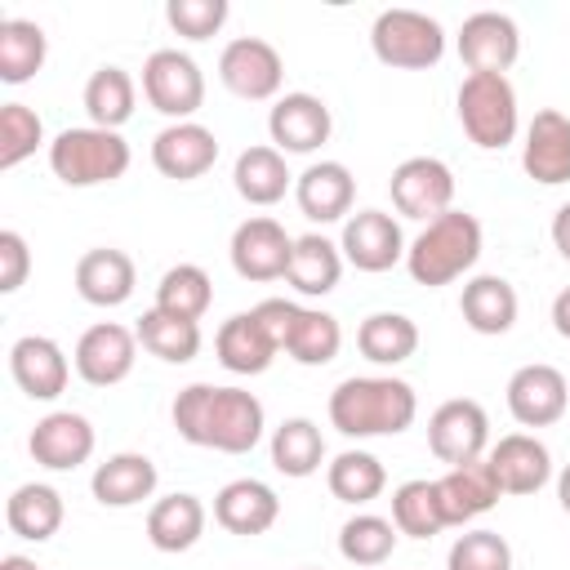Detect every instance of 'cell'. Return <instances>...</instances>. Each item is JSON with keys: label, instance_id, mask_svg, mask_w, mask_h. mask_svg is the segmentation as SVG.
Returning a JSON list of instances; mask_svg holds the SVG:
<instances>
[{"label": "cell", "instance_id": "obj_1", "mask_svg": "<svg viewBox=\"0 0 570 570\" xmlns=\"http://www.w3.org/2000/svg\"><path fill=\"white\" fill-rule=\"evenodd\" d=\"M169 419L187 445L218 450V454H249L267 428V410L254 392L218 387V383H187L174 396Z\"/></svg>", "mask_w": 570, "mask_h": 570}, {"label": "cell", "instance_id": "obj_2", "mask_svg": "<svg viewBox=\"0 0 570 570\" xmlns=\"http://www.w3.org/2000/svg\"><path fill=\"white\" fill-rule=\"evenodd\" d=\"M419 419V396L396 374H352L330 392V428L352 441L401 436Z\"/></svg>", "mask_w": 570, "mask_h": 570}, {"label": "cell", "instance_id": "obj_3", "mask_svg": "<svg viewBox=\"0 0 570 570\" xmlns=\"http://www.w3.org/2000/svg\"><path fill=\"white\" fill-rule=\"evenodd\" d=\"M481 249H485L481 218L468 214V209H445L441 218L423 223V232L410 240L405 272H410L414 285L441 289V285H454L459 276H468L476 267Z\"/></svg>", "mask_w": 570, "mask_h": 570}, {"label": "cell", "instance_id": "obj_4", "mask_svg": "<svg viewBox=\"0 0 570 570\" xmlns=\"http://www.w3.org/2000/svg\"><path fill=\"white\" fill-rule=\"evenodd\" d=\"M134 151L116 129L98 125H71L49 142V169L67 187H102L125 178Z\"/></svg>", "mask_w": 570, "mask_h": 570}, {"label": "cell", "instance_id": "obj_5", "mask_svg": "<svg viewBox=\"0 0 570 570\" xmlns=\"http://www.w3.org/2000/svg\"><path fill=\"white\" fill-rule=\"evenodd\" d=\"M454 111H459V125H463V134H468L472 147H481V151H503L508 142H517L521 111H517V89H512L508 76L468 71V76L459 80Z\"/></svg>", "mask_w": 570, "mask_h": 570}, {"label": "cell", "instance_id": "obj_6", "mask_svg": "<svg viewBox=\"0 0 570 570\" xmlns=\"http://www.w3.org/2000/svg\"><path fill=\"white\" fill-rule=\"evenodd\" d=\"M370 49L383 67L428 71L445 58V27L419 9H383L370 27Z\"/></svg>", "mask_w": 570, "mask_h": 570}, {"label": "cell", "instance_id": "obj_7", "mask_svg": "<svg viewBox=\"0 0 570 570\" xmlns=\"http://www.w3.org/2000/svg\"><path fill=\"white\" fill-rule=\"evenodd\" d=\"M142 98L169 125L196 120V111L205 107V76L196 58L183 49H151L142 62Z\"/></svg>", "mask_w": 570, "mask_h": 570}, {"label": "cell", "instance_id": "obj_8", "mask_svg": "<svg viewBox=\"0 0 570 570\" xmlns=\"http://www.w3.org/2000/svg\"><path fill=\"white\" fill-rule=\"evenodd\" d=\"M218 80L245 102H276L285 85V58L263 36H236L218 53Z\"/></svg>", "mask_w": 570, "mask_h": 570}, {"label": "cell", "instance_id": "obj_9", "mask_svg": "<svg viewBox=\"0 0 570 570\" xmlns=\"http://www.w3.org/2000/svg\"><path fill=\"white\" fill-rule=\"evenodd\" d=\"M428 450L445 468H463L485 459L490 450V414L472 396H450L428 414Z\"/></svg>", "mask_w": 570, "mask_h": 570}, {"label": "cell", "instance_id": "obj_10", "mask_svg": "<svg viewBox=\"0 0 570 570\" xmlns=\"http://www.w3.org/2000/svg\"><path fill=\"white\" fill-rule=\"evenodd\" d=\"M387 196L396 214L432 223L454 209V169L441 156H405L387 178Z\"/></svg>", "mask_w": 570, "mask_h": 570}, {"label": "cell", "instance_id": "obj_11", "mask_svg": "<svg viewBox=\"0 0 570 570\" xmlns=\"http://www.w3.org/2000/svg\"><path fill=\"white\" fill-rule=\"evenodd\" d=\"M289 254H294V236L267 218V214H254L245 223H236L232 232V245H227V258H232V272L240 281H281L289 272Z\"/></svg>", "mask_w": 570, "mask_h": 570}, {"label": "cell", "instance_id": "obj_12", "mask_svg": "<svg viewBox=\"0 0 570 570\" xmlns=\"http://www.w3.org/2000/svg\"><path fill=\"white\" fill-rule=\"evenodd\" d=\"M338 249H343V263H352L356 272H392L396 263H405V232L401 223L387 214V209H356L347 223H343V236H338Z\"/></svg>", "mask_w": 570, "mask_h": 570}, {"label": "cell", "instance_id": "obj_13", "mask_svg": "<svg viewBox=\"0 0 570 570\" xmlns=\"http://www.w3.org/2000/svg\"><path fill=\"white\" fill-rule=\"evenodd\" d=\"M138 361V334L125 330L120 321H98L76 338L71 365L89 387H116L134 374Z\"/></svg>", "mask_w": 570, "mask_h": 570}, {"label": "cell", "instance_id": "obj_14", "mask_svg": "<svg viewBox=\"0 0 570 570\" xmlns=\"http://www.w3.org/2000/svg\"><path fill=\"white\" fill-rule=\"evenodd\" d=\"M459 62L468 71H490V76H508V67L521 58V27L499 13V9H481L468 13L459 36H454Z\"/></svg>", "mask_w": 570, "mask_h": 570}, {"label": "cell", "instance_id": "obj_15", "mask_svg": "<svg viewBox=\"0 0 570 570\" xmlns=\"http://www.w3.org/2000/svg\"><path fill=\"white\" fill-rule=\"evenodd\" d=\"M267 134H272V147L276 151H285V156H312L316 147L330 142L334 116H330L325 98H316L307 89H294V94H281L272 102Z\"/></svg>", "mask_w": 570, "mask_h": 570}, {"label": "cell", "instance_id": "obj_16", "mask_svg": "<svg viewBox=\"0 0 570 570\" xmlns=\"http://www.w3.org/2000/svg\"><path fill=\"white\" fill-rule=\"evenodd\" d=\"M508 414L521 423V428H552L566 419V405H570V383L557 365L548 361H530L521 370H512L508 379Z\"/></svg>", "mask_w": 570, "mask_h": 570}, {"label": "cell", "instance_id": "obj_17", "mask_svg": "<svg viewBox=\"0 0 570 570\" xmlns=\"http://www.w3.org/2000/svg\"><path fill=\"white\" fill-rule=\"evenodd\" d=\"M94 423L80 414V410H49L45 419H36L31 436H27V450L40 468L49 472H71L80 463L94 459Z\"/></svg>", "mask_w": 570, "mask_h": 570}, {"label": "cell", "instance_id": "obj_18", "mask_svg": "<svg viewBox=\"0 0 570 570\" xmlns=\"http://www.w3.org/2000/svg\"><path fill=\"white\" fill-rule=\"evenodd\" d=\"M485 463L503 494H539L552 481V450L534 432H508L485 450Z\"/></svg>", "mask_w": 570, "mask_h": 570}, {"label": "cell", "instance_id": "obj_19", "mask_svg": "<svg viewBox=\"0 0 570 570\" xmlns=\"http://www.w3.org/2000/svg\"><path fill=\"white\" fill-rule=\"evenodd\" d=\"M71 370H76V365L67 361L62 343L49 338V334H22V338H13V347H9V374H13V383H18L31 401H58V396L67 392Z\"/></svg>", "mask_w": 570, "mask_h": 570}, {"label": "cell", "instance_id": "obj_20", "mask_svg": "<svg viewBox=\"0 0 570 570\" xmlns=\"http://www.w3.org/2000/svg\"><path fill=\"white\" fill-rule=\"evenodd\" d=\"M218 160V138L209 125L200 120H178V125H165L156 138H151V165L156 174L174 178V183H191V178H205Z\"/></svg>", "mask_w": 570, "mask_h": 570}, {"label": "cell", "instance_id": "obj_21", "mask_svg": "<svg viewBox=\"0 0 570 570\" xmlns=\"http://www.w3.org/2000/svg\"><path fill=\"white\" fill-rule=\"evenodd\" d=\"M521 169L539 187H561L570 183V116L557 107L534 111L521 138Z\"/></svg>", "mask_w": 570, "mask_h": 570}, {"label": "cell", "instance_id": "obj_22", "mask_svg": "<svg viewBox=\"0 0 570 570\" xmlns=\"http://www.w3.org/2000/svg\"><path fill=\"white\" fill-rule=\"evenodd\" d=\"M294 200L303 209V218L312 223H347L352 205H356V178L343 160H312L298 178H294Z\"/></svg>", "mask_w": 570, "mask_h": 570}, {"label": "cell", "instance_id": "obj_23", "mask_svg": "<svg viewBox=\"0 0 570 570\" xmlns=\"http://www.w3.org/2000/svg\"><path fill=\"white\" fill-rule=\"evenodd\" d=\"M214 521L227 530V534H240V539H254V534H267L276 521H281V499L267 481L258 476H236L227 481L218 494H214Z\"/></svg>", "mask_w": 570, "mask_h": 570}, {"label": "cell", "instance_id": "obj_24", "mask_svg": "<svg viewBox=\"0 0 570 570\" xmlns=\"http://www.w3.org/2000/svg\"><path fill=\"white\" fill-rule=\"evenodd\" d=\"M76 294L89 303V307H120L134 298V285H138V267L125 249L116 245H98V249H85L76 258Z\"/></svg>", "mask_w": 570, "mask_h": 570}, {"label": "cell", "instance_id": "obj_25", "mask_svg": "<svg viewBox=\"0 0 570 570\" xmlns=\"http://www.w3.org/2000/svg\"><path fill=\"white\" fill-rule=\"evenodd\" d=\"M432 485H436V503H441L445 530L485 517L503 499V490H499V481H494V472H490L485 459L463 463V468H445V476H436Z\"/></svg>", "mask_w": 570, "mask_h": 570}, {"label": "cell", "instance_id": "obj_26", "mask_svg": "<svg viewBox=\"0 0 570 570\" xmlns=\"http://www.w3.org/2000/svg\"><path fill=\"white\" fill-rule=\"evenodd\" d=\"M156 485H160V472L138 450H120V454L102 459L89 476V490L102 508H138L156 494Z\"/></svg>", "mask_w": 570, "mask_h": 570}, {"label": "cell", "instance_id": "obj_27", "mask_svg": "<svg viewBox=\"0 0 570 570\" xmlns=\"http://www.w3.org/2000/svg\"><path fill=\"white\" fill-rule=\"evenodd\" d=\"M517 312H521V298L512 289L508 276H494V272H481L472 281H463V294H459V316L472 334H508L517 325Z\"/></svg>", "mask_w": 570, "mask_h": 570}, {"label": "cell", "instance_id": "obj_28", "mask_svg": "<svg viewBox=\"0 0 570 570\" xmlns=\"http://www.w3.org/2000/svg\"><path fill=\"white\" fill-rule=\"evenodd\" d=\"M205 521H209L205 503L187 490H174V494H165L147 508V543L156 552H187V548L200 543Z\"/></svg>", "mask_w": 570, "mask_h": 570}, {"label": "cell", "instance_id": "obj_29", "mask_svg": "<svg viewBox=\"0 0 570 570\" xmlns=\"http://www.w3.org/2000/svg\"><path fill=\"white\" fill-rule=\"evenodd\" d=\"M232 187H236V196L245 205H258V209L285 200V191L294 187V174L285 165V151H276L272 142L245 147L236 156V165H232Z\"/></svg>", "mask_w": 570, "mask_h": 570}, {"label": "cell", "instance_id": "obj_30", "mask_svg": "<svg viewBox=\"0 0 570 570\" xmlns=\"http://www.w3.org/2000/svg\"><path fill=\"white\" fill-rule=\"evenodd\" d=\"M214 356L223 370L232 374H263L272 361H276V343L267 338V330L258 325L254 307L249 312H236L218 325L214 334Z\"/></svg>", "mask_w": 570, "mask_h": 570}, {"label": "cell", "instance_id": "obj_31", "mask_svg": "<svg viewBox=\"0 0 570 570\" xmlns=\"http://www.w3.org/2000/svg\"><path fill=\"white\" fill-rule=\"evenodd\" d=\"M343 276V249L338 240L321 236V232H307V236H294V254H289V289L303 294V298H325Z\"/></svg>", "mask_w": 570, "mask_h": 570}, {"label": "cell", "instance_id": "obj_32", "mask_svg": "<svg viewBox=\"0 0 570 570\" xmlns=\"http://www.w3.org/2000/svg\"><path fill=\"white\" fill-rule=\"evenodd\" d=\"M62 517H67L62 494H58L53 485H45V481H22V485L4 499V521H9V530H13L18 539H27V543H49V539L62 530Z\"/></svg>", "mask_w": 570, "mask_h": 570}, {"label": "cell", "instance_id": "obj_33", "mask_svg": "<svg viewBox=\"0 0 570 570\" xmlns=\"http://www.w3.org/2000/svg\"><path fill=\"white\" fill-rule=\"evenodd\" d=\"M325 485H330V494L338 503L365 508V503H374L387 490V468L370 450H343V454H334L325 463Z\"/></svg>", "mask_w": 570, "mask_h": 570}, {"label": "cell", "instance_id": "obj_34", "mask_svg": "<svg viewBox=\"0 0 570 570\" xmlns=\"http://www.w3.org/2000/svg\"><path fill=\"white\" fill-rule=\"evenodd\" d=\"M356 347L370 365H401L419 352V325L405 312H370L356 325Z\"/></svg>", "mask_w": 570, "mask_h": 570}, {"label": "cell", "instance_id": "obj_35", "mask_svg": "<svg viewBox=\"0 0 570 570\" xmlns=\"http://www.w3.org/2000/svg\"><path fill=\"white\" fill-rule=\"evenodd\" d=\"M396 539L401 530L392 525V517H379V512H356L338 525V557L347 566H361V570H379L392 561L396 552Z\"/></svg>", "mask_w": 570, "mask_h": 570}, {"label": "cell", "instance_id": "obj_36", "mask_svg": "<svg viewBox=\"0 0 570 570\" xmlns=\"http://www.w3.org/2000/svg\"><path fill=\"white\" fill-rule=\"evenodd\" d=\"M134 107H138V85H134V76H129L125 67L107 62V67H98V71L85 80V111H89V125L120 134V125L134 116Z\"/></svg>", "mask_w": 570, "mask_h": 570}, {"label": "cell", "instance_id": "obj_37", "mask_svg": "<svg viewBox=\"0 0 570 570\" xmlns=\"http://www.w3.org/2000/svg\"><path fill=\"white\" fill-rule=\"evenodd\" d=\"M321 463H325V436H321V428L312 419L294 414V419L272 428V468L281 476L303 481V476L321 472Z\"/></svg>", "mask_w": 570, "mask_h": 570}, {"label": "cell", "instance_id": "obj_38", "mask_svg": "<svg viewBox=\"0 0 570 570\" xmlns=\"http://www.w3.org/2000/svg\"><path fill=\"white\" fill-rule=\"evenodd\" d=\"M49 58V36L31 18H0V80L27 85Z\"/></svg>", "mask_w": 570, "mask_h": 570}, {"label": "cell", "instance_id": "obj_39", "mask_svg": "<svg viewBox=\"0 0 570 570\" xmlns=\"http://www.w3.org/2000/svg\"><path fill=\"white\" fill-rule=\"evenodd\" d=\"M134 334L165 365H187L200 352V321H183V316H169L160 307H147L138 316V330Z\"/></svg>", "mask_w": 570, "mask_h": 570}, {"label": "cell", "instance_id": "obj_40", "mask_svg": "<svg viewBox=\"0 0 570 570\" xmlns=\"http://www.w3.org/2000/svg\"><path fill=\"white\" fill-rule=\"evenodd\" d=\"M209 303H214V281H209V272H205L200 263H174V267L160 276L151 307H160V312H169V316H183V321H200V316L209 312Z\"/></svg>", "mask_w": 570, "mask_h": 570}, {"label": "cell", "instance_id": "obj_41", "mask_svg": "<svg viewBox=\"0 0 570 570\" xmlns=\"http://www.w3.org/2000/svg\"><path fill=\"white\" fill-rule=\"evenodd\" d=\"M338 347H343V325H338V316H330L325 307H298V321H294V330H289L285 352H289L298 365L316 370V365H330V361L338 356Z\"/></svg>", "mask_w": 570, "mask_h": 570}, {"label": "cell", "instance_id": "obj_42", "mask_svg": "<svg viewBox=\"0 0 570 570\" xmlns=\"http://www.w3.org/2000/svg\"><path fill=\"white\" fill-rule=\"evenodd\" d=\"M392 525L405 534V539H432L445 530V517H441V503H436V485L432 481H401L392 490Z\"/></svg>", "mask_w": 570, "mask_h": 570}, {"label": "cell", "instance_id": "obj_43", "mask_svg": "<svg viewBox=\"0 0 570 570\" xmlns=\"http://www.w3.org/2000/svg\"><path fill=\"white\" fill-rule=\"evenodd\" d=\"M45 142V120L27 102H4L0 107V169H18L36 147Z\"/></svg>", "mask_w": 570, "mask_h": 570}, {"label": "cell", "instance_id": "obj_44", "mask_svg": "<svg viewBox=\"0 0 570 570\" xmlns=\"http://www.w3.org/2000/svg\"><path fill=\"white\" fill-rule=\"evenodd\" d=\"M445 570H512V543L499 530H463L450 543Z\"/></svg>", "mask_w": 570, "mask_h": 570}, {"label": "cell", "instance_id": "obj_45", "mask_svg": "<svg viewBox=\"0 0 570 570\" xmlns=\"http://www.w3.org/2000/svg\"><path fill=\"white\" fill-rule=\"evenodd\" d=\"M227 0H169L165 4V22L183 36V40H209L223 31L227 22Z\"/></svg>", "mask_w": 570, "mask_h": 570}, {"label": "cell", "instance_id": "obj_46", "mask_svg": "<svg viewBox=\"0 0 570 570\" xmlns=\"http://www.w3.org/2000/svg\"><path fill=\"white\" fill-rule=\"evenodd\" d=\"M31 276V249L22 240V232L4 227L0 232V294H18Z\"/></svg>", "mask_w": 570, "mask_h": 570}, {"label": "cell", "instance_id": "obj_47", "mask_svg": "<svg viewBox=\"0 0 570 570\" xmlns=\"http://www.w3.org/2000/svg\"><path fill=\"white\" fill-rule=\"evenodd\" d=\"M298 307H303V303H294V298H263V303L254 307V316H258V325L267 330V338L276 343V352H285L289 330H294V321H298Z\"/></svg>", "mask_w": 570, "mask_h": 570}, {"label": "cell", "instance_id": "obj_48", "mask_svg": "<svg viewBox=\"0 0 570 570\" xmlns=\"http://www.w3.org/2000/svg\"><path fill=\"white\" fill-rule=\"evenodd\" d=\"M552 245H557V254L570 263V200L552 214Z\"/></svg>", "mask_w": 570, "mask_h": 570}, {"label": "cell", "instance_id": "obj_49", "mask_svg": "<svg viewBox=\"0 0 570 570\" xmlns=\"http://www.w3.org/2000/svg\"><path fill=\"white\" fill-rule=\"evenodd\" d=\"M552 330H557L561 338H570V285L552 298Z\"/></svg>", "mask_w": 570, "mask_h": 570}, {"label": "cell", "instance_id": "obj_50", "mask_svg": "<svg viewBox=\"0 0 570 570\" xmlns=\"http://www.w3.org/2000/svg\"><path fill=\"white\" fill-rule=\"evenodd\" d=\"M557 503H561V512L570 517V463L557 472Z\"/></svg>", "mask_w": 570, "mask_h": 570}, {"label": "cell", "instance_id": "obj_51", "mask_svg": "<svg viewBox=\"0 0 570 570\" xmlns=\"http://www.w3.org/2000/svg\"><path fill=\"white\" fill-rule=\"evenodd\" d=\"M0 570H40L31 557H22V552H9V557H0Z\"/></svg>", "mask_w": 570, "mask_h": 570}, {"label": "cell", "instance_id": "obj_52", "mask_svg": "<svg viewBox=\"0 0 570 570\" xmlns=\"http://www.w3.org/2000/svg\"><path fill=\"white\" fill-rule=\"evenodd\" d=\"M307 570H312V566H307Z\"/></svg>", "mask_w": 570, "mask_h": 570}]
</instances>
